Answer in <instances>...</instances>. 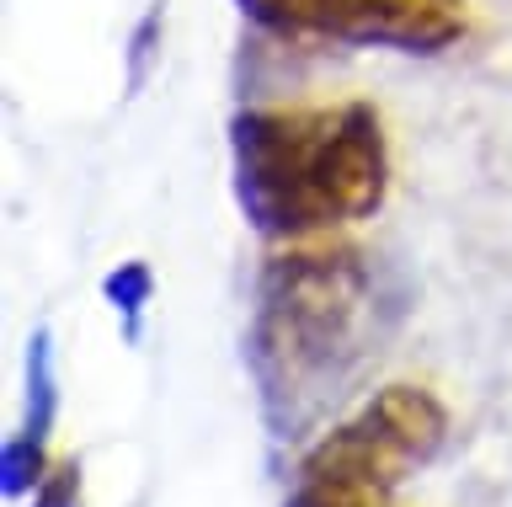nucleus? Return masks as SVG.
Here are the masks:
<instances>
[{"label": "nucleus", "mask_w": 512, "mask_h": 507, "mask_svg": "<svg viewBox=\"0 0 512 507\" xmlns=\"http://www.w3.org/2000/svg\"><path fill=\"white\" fill-rule=\"evenodd\" d=\"M400 315L406 289L347 241H304L267 257L240 358L272 443L315 438L358 395V379L379 363Z\"/></svg>", "instance_id": "f257e3e1"}, {"label": "nucleus", "mask_w": 512, "mask_h": 507, "mask_svg": "<svg viewBox=\"0 0 512 507\" xmlns=\"http://www.w3.org/2000/svg\"><path fill=\"white\" fill-rule=\"evenodd\" d=\"M235 209L262 241L304 246L363 225L390 198V134L374 102L240 107L230 118Z\"/></svg>", "instance_id": "f03ea898"}, {"label": "nucleus", "mask_w": 512, "mask_h": 507, "mask_svg": "<svg viewBox=\"0 0 512 507\" xmlns=\"http://www.w3.org/2000/svg\"><path fill=\"white\" fill-rule=\"evenodd\" d=\"M448 449V406L422 385H384L320 433L304 449L294 475H315V481H342L374 497H395V486L432 465Z\"/></svg>", "instance_id": "7ed1b4c3"}, {"label": "nucleus", "mask_w": 512, "mask_h": 507, "mask_svg": "<svg viewBox=\"0 0 512 507\" xmlns=\"http://www.w3.org/2000/svg\"><path fill=\"white\" fill-rule=\"evenodd\" d=\"M256 33L278 43H336L432 59L470 33L464 0H235Z\"/></svg>", "instance_id": "20e7f679"}, {"label": "nucleus", "mask_w": 512, "mask_h": 507, "mask_svg": "<svg viewBox=\"0 0 512 507\" xmlns=\"http://www.w3.org/2000/svg\"><path fill=\"white\" fill-rule=\"evenodd\" d=\"M59 422V369H54V331L38 326L27 337V406H22V427L16 433L48 443Z\"/></svg>", "instance_id": "39448f33"}, {"label": "nucleus", "mask_w": 512, "mask_h": 507, "mask_svg": "<svg viewBox=\"0 0 512 507\" xmlns=\"http://www.w3.org/2000/svg\"><path fill=\"white\" fill-rule=\"evenodd\" d=\"M102 299L123 315L128 342H139V321H144V310H150V299H155V273H150V262H118V267H112V273L102 278Z\"/></svg>", "instance_id": "423d86ee"}, {"label": "nucleus", "mask_w": 512, "mask_h": 507, "mask_svg": "<svg viewBox=\"0 0 512 507\" xmlns=\"http://www.w3.org/2000/svg\"><path fill=\"white\" fill-rule=\"evenodd\" d=\"M54 470L48 465V443L27 438V433H11L6 449H0V491L16 502V497H32L38 491V481Z\"/></svg>", "instance_id": "0eeeda50"}, {"label": "nucleus", "mask_w": 512, "mask_h": 507, "mask_svg": "<svg viewBox=\"0 0 512 507\" xmlns=\"http://www.w3.org/2000/svg\"><path fill=\"white\" fill-rule=\"evenodd\" d=\"M160 43H166V0H155V6L134 22V33H128V54H123L128 91H139L150 81V70L160 65Z\"/></svg>", "instance_id": "6e6552de"}, {"label": "nucleus", "mask_w": 512, "mask_h": 507, "mask_svg": "<svg viewBox=\"0 0 512 507\" xmlns=\"http://www.w3.org/2000/svg\"><path fill=\"white\" fill-rule=\"evenodd\" d=\"M283 507H390V497H374V491H358V486H342V481L299 475Z\"/></svg>", "instance_id": "1a4fd4ad"}, {"label": "nucleus", "mask_w": 512, "mask_h": 507, "mask_svg": "<svg viewBox=\"0 0 512 507\" xmlns=\"http://www.w3.org/2000/svg\"><path fill=\"white\" fill-rule=\"evenodd\" d=\"M27 507H80V465L75 459H59V465L38 481Z\"/></svg>", "instance_id": "9d476101"}]
</instances>
